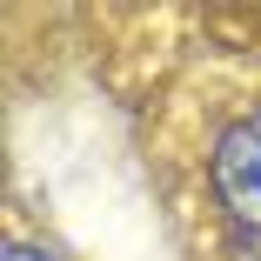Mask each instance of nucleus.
<instances>
[{
    "label": "nucleus",
    "instance_id": "nucleus-1",
    "mask_svg": "<svg viewBox=\"0 0 261 261\" xmlns=\"http://www.w3.org/2000/svg\"><path fill=\"white\" fill-rule=\"evenodd\" d=\"M201 188L228 234V261H261V100H234L207 127Z\"/></svg>",
    "mask_w": 261,
    "mask_h": 261
}]
</instances>
